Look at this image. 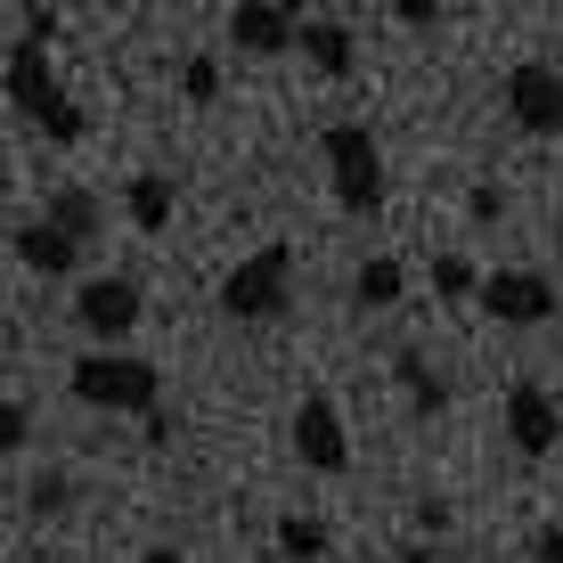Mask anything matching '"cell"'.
<instances>
[{
	"label": "cell",
	"mask_w": 563,
	"mask_h": 563,
	"mask_svg": "<svg viewBox=\"0 0 563 563\" xmlns=\"http://www.w3.org/2000/svg\"><path fill=\"white\" fill-rule=\"evenodd\" d=\"M0 90H9V107L25 114V123L42 131L49 147H82V140H90V114L66 99V82H57L49 49H42V42H25V33H16L9 57H0Z\"/></svg>",
	"instance_id": "obj_1"
},
{
	"label": "cell",
	"mask_w": 563,
	"mask_h": 563,
	"mask_svg": "<svg viewBox=\"0 0 563 563\" xmlns=\"http://www.w3.org/2000/svg\"><path fill=\"white\" fill-rule=\"evenodd\" d=\"M66 384L82 409H107V417H155V400H164V367L140 352H82Z\"/></svg>",
	"instance_id": "obj_2"
},
{
	"label": "cell",
	"mask_w": 563,
	"mask_h": 563,
	"mask_svg": "<svg viewBox=\"0 0 563 563\" xmlns=\"http://www.w3.org/2000/svg\"><path fill=\"white\" fill-rule=\"evenodd\" d=\"M295 302V245L286 238H269V245H254L238 269L221 278V310L238 327H262V319H278V310Z\"/></svg>",
	"instance_id": "obj_3"
},
{
	"label": "cell",
	"mask_w": 563,
	"mask_h": 563,
	"mask_svg": "<svg viewBox=\"0 0 563 563\" xmlns=\"http://www.w3.org/2000/svg\"><path fill=\"white\" fill-rule=\"evenodd\" d=\"M327 188H335V205L352 212V221H367V212L384 205V147H376V131L367 123H327Z\"/></svg>",
	"instance_id": "obj_4"
},
{
	"label": "cell",
	"mask_w": 563,
	"mask_h": 563,
	"mask_svg": "<svg viewBox=\"0 0 563 563\" xmlns=\"http://www.w3.org/2000/svg\"><path fill=\"white\" fill-rule=\"evenodd\" d=\"M474 302L490 310L498 327H539V319H555V278L548 269H482Z\"/></svg>",
	"instance_id": "obj_5"
},
{
	"label": "cell",
	"mask_w": 563,
	"mask_h": 563,
	"mask_svg": "<svg viewBox=\"0 0 563 563\" xmlns=\"http://www.w3.org/2000/svg\"><path fill=\"white\" fill-rule=\"evenodd\" d=\"M295 457L310 465V474H343V465H352V433H343V409L327 393H302V409H295Z\"/></svg>",
	"instance_id": "obj_6"
},
{
	"label": "cell",
	"mask_w": 563,
	"mask_h": 563,
	"mask_svg": "<svg viewBox=\"0 0 563 563\" xmlns=\"http://www.w3.org/2000/svg\"><path fill=\"white\" fill-rule=\"evenodd\" d=\"M507 114H515V131H531V140H555L563 131V90H555L548 57H522L507 74Z\"/></svg>",
	"instance_id": "obj_7"
},
{
	"label": "cell",
	"mask_w": 563,
	"mask_h": 563,
	"mask_svg": "<svg viewBox=\"0 0 563 563\" xmlns=\"http://www.w3.org/2000/svg\"><path fill=\"white\" fill-rule=\"evenodd\" d=\"M74 319L99 335V352H114V343L140 327V286H131V278H82V295H74Z\"/></svg>",
	"instance_id": "obj_8"
},
{
	"label": "cell",
	"mask_w": 563,
	"mask_h": 563,
	"mask_svg": "<svg viewBox=\"0 0 563 563\" xmlns=\"http://www.w3.org/2000/svg\"><path fill=\"white\" fill-rule=\"evenodd\" d=\"M507 441H515V457H548L563 441V409L548 384H515L507 393Z\"/></svg>",
	"instance_id": "obj_9"
},
{
	"label": "cell",
	"mask_w": 563,
	"mask_h": 563,
	"mask_svg": "<svg viewBox=\"0 0 563 563\" xmlns=\"http://www.w3.org/2000/svg\"><path fill=\"white\" fill-rule=\"evenodd\" d=\"M295 33H302V16H295V9H278V0H238V9H229V42H238L245 57H278V49H295Z\"/></svg>",
	"instance_id": "obj_10"
},
{
	"label": "cell",
	"mask_w": 563,
	"mask_h": 563,
	"mask_svg": "<svg viewBox=\"0 0 563 563\" xmlns=\"http://www.w3.org/2000/svg\"><path fill=\"white\" fill-rule=\"evenodd\" d=\"M295 49H310V66H319L327 82H352V66H360V49H352V25H335V16H302Z\"/></svg>",
	"instance_id": "obj_11"
},
{
	"label": "cell",
	"mask_w": 563,
	"mask_h": 563,
	"mask_svg": "<svg viewBox=\"0 0 563 563\" xmlns=\"http://www.w3.org/2000/svg\"><path fill=\"white\" fill-rule=\"evenodd\" d=\"M16 262H25L33 278H74V269H82V245H66L49 221H25L16 229Z\"/></svg>",
	"instance_id": "obj_12"
},
{
	"label": "cell",
	"mask_w": 563,
	"mask_h": 563,
	"mask_svg": "<svg viewBox=\"0 0 563 563\" xmlns=\"http://www.w3.org/2000/svg\"><path fill=\"white\" fill-rule=\"evenodd\" d=\"M172 172H131V188H123V212H131V229H140V238H164L172 229Z\"/></svg>",
	"instance_id": "obj_13"
},
{
	"label": "cell",
	"mask_w": 563,
	"mask_h": 563,
	"mask_svg": "<svg viewBox=\"0 0 563 563\" xmlns=\"http://www.w3.org/2000/svg\"><path fill=\"white\" fill-rule=\"evenodd\" d=\"M400 295H409V269H400V254H367L352 269V302L360 310H393Z\"/></svg>",
	"instance_id": "obj_14"
},
{
	"label": "cell",
	"mask_w": 563,
	"mask_h": 563,
	"mask_svg": "<svg viewBox=\"0 0 563 563\" xmlns=\"http://www.w3.org/2000/svg\"><path fill=\"white\" fill-rule=\"evenodd\" d=\"M42 221H49L66 245H82V238H99V197H90V188H49Z\"/></svg>",
	"instance_id": "obj_15"
},
{
	"label": "cell",
	"mask_w": 563,
	"mask_h": 563,
	"mask_svg": "<svg viewBox=\"0 0 563 563\" xmlns=\"http://www.w3.org/2000/svg\"><path fill=\"white\" fill-rule=\"evenodd\" d=\"M393 376H400V393H409L424 417H441V409H450V384H441L433 367H424V352H393Z\"/></svg>",
	"instance_id": "obj_16"
},
{
	"label": "cell",
	"mask_w": 563,
	"mask_h": 563,
	"mask_svg": "<svg viewBox=\"0 0 563 563\" xmlns=\"http://www.w3.org/2000/svg\"><path fill=\"white\" fill-rule=\"evenodd\" d=\"M278 555L286 563H319L327 555V522L319 515H278Z\"/></svg>",
	"instance_id": "obj_17"
},
{
	"label": "cell",
	"mask_w": 563,
	"mask_h": 563,
	"mask_svg": "<svg viewBox=\"0 0 563 563\" xmlns=\"http://www.w3.org/2000/svg\"><path fill=\"white\" fill-rule=\"evenodd\" d=\"M180 99H188V107H212V99H221V57H212V49H197V57L180 66Z\"/></svg>",
	"instance_id": "obj_18"
},
{
	"label": "cell",
	"mask_w": 563,
	"mask_h": 563,
	"mask_svg": "<svg viewBox=\"0 0 563 563\" xmlns=\"http://www.w3.org/2000/svg\"><path fill=\"white\" fill-rule=\"evenodd\" d=\"M482 286V269L465 262V254H433V295H450V302H465Z\"/></svg>",
	"instance_id": "obj_19"
},
{
	"label": "cell",
	"mask_w": 563,
	"mask_h": 563,
	"mask_svg": "<svg viewBox=\"0 0 563 563\" xmlns=\"http://www.w3.org/2000/svg\"><path fill=\"white\" fill-rule=\"evenodd\" d=\"M25 433H33V409H25V400H0V457L25 450Z\"/></svg>",
	"instance_id": "obj_20"
},
{
	"label": "cell",
	"mask_w": 563,
	"mask_h": 563,
	"mask_svg": "<svg viewBox=\"0 0 563 563\" xmlns=\"http://www.w3.org/2000/svg\"><path fill=\"white\" fill-rule=\"evenodd\" d=\"M498 212H507V197H498V188H474V197H465V221H474V229H490Z\"/></svg>",
	"instance_id": "obj_21"
},
{
	"label": "cell",
	"mask_w": 563,
	"mask_h": 563,
	"mask_svg": "<svg viewBox=\"0 0 563 563\" xmlns=\"http://www.w3.org/2000/svg\"><path fill=\"white\" fill-rule=\"evenodd\" d=\"M57 507H66V474H42L33 482V515H57Z\"/></svg>",
	"instance_id": "obj_22"
},
{
	"label": "cell",
	"mask_w": 563,
	"mask_h": 563,
	"mask_svg": "<svg viewBox=\"0 0 563 563\" xmlns=\"http://www.w3.org/2000/svg\"><path fill=\"white\" fill-rule=\"evenodd\" d=\"M57 25H66V16H57V9H25V42H57Z\"/></svg>",
	"instance_id": "obj_23"
},
{
	"label": "cell",
	"mask_w": 563,
	"mask_h": 563,
	"mask_svg": "<svg viewBox=\"0 0 563 563\" xmlns=\"http://www.w3.org/2000/svg\"><path fill=\"white\" fill-rule=\"evenodd\" d=\"M531 563H563V522H548V531H531Z\"/></svg>",
	"instance_id": "obj_24"
},
{
	"label": "cell",
	"mask_w": 563,
	"mask_h": 563,
	"mask_svg": "<svg viewBox=\"0 0 563 563\" xmlns=\"http://www.w3.org/2000/svg\"><path fill=\"white\" fill-rule=\"evenodd\" d=\"M393 16H400V25H417V33H424V25H441V0H400Z\"/></svg>",
	"instance_id": "obj_25"
},
{
	"label": "cell",
	"mask_w": 563,
	"mask_h": 563,
	"mask_svg": "<svg viewBox=\"0 0 563 563\" xmlns=\"http://www.w3.org/2000/svg\"><path fill=\"white\" fill-rule=\"evenodd\" d=\"M417 531L441 539V531H450V507H441V498H417Z\"/></svg>",
	"instance_id": "obj_26"
},
{
	"label": "cell",
	"mask_w": 563,
	"mask_h": 563,
	"mask_svg": "<svg viewBox=\"0 0 563 563\" xmlns=\"http://www.w3.org/2000/svg\"><path fill=\"white\" fill-rule=\"evenodd\" d=\"M384 563H433V548H400V555H384Z\"/></svg>",
	"instance_id": "obj_27"
},
{
	"label": "cell",
	"mask_w": 563,
	"mask_h": 563,
	"mask_svg": "<svg viewBox=\"0 0 563 563\" xmlns=\"http://www.w3.org/2000/svg\"><path fill=\"white\" fill-rule=\"evenodd\" d=\"M140 563H188V555H180V548H147Z\"/></svg>",
	"instance_id": "obj_28"
},
{
	"label": "cell",
	"mask_w": 563,
	"mask_h": 563,
	"mask_svg": "<svg viewBox=\"0 0 563 563\" xmlns=\"http://www.w3.org/2000/svg\"><path fill=\"white\" fill-rule=\"evenodd\" d=\"M555 90H563V66H555Z\"/></svg>",
	"instance_id": "obj_29"
}]
</instances>
